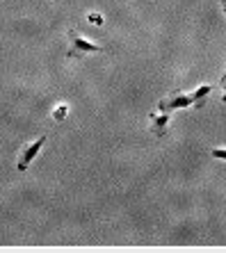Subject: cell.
I'll return each instance as SVG.
<instances>
[{"mask_svg":"<svg viewBox=\"0 0 226 253\" xmlns=\"http://www.w3.org/2000/svg\"><path fill=\"white\" fill-rule=\"evenodd\" d=\"M66 39H69V50H66V57L69 59H80V57L91 55V53H103L101 46H96L94 42L85 39V37L73 28L66 32Z\"/></svg>","mask_w":226,"mask_h":253,"instance_id":"1","label":"cell"},{"mask_svg":"<svg viewBox=\"0 0 226 253\" xmlns=\"http://www.w3.org/2000/svg\"><path fill=\"white\" fill-rule=\"evenodd\" d=\"M169 121H172V112H153L149 114V124H151V132L155 137H165L167 128H169Z\"/></svg>","mask_w":226,"mask_h":253,"instance_id":"4","label":"cell"},{"mask_svg":"<svg viewBox=\"0 0 226 253\" xmlns=\"http://www.w3.org/2000/svg\"><path fill=\"white\" fill-rule=\"evenodd\" d=\"M210 91H213V87H210V84H201L199 89H194V91H192V98H194V107H203V103H206V98H208Z\"/></svg>","mask_w":226,"mask_h":253,"instance_id":"5","label":"cell"},{"mask_svg":"<svg viewBox=\"0 0 226 253\" xmlns=\"http://www.w3.org/2000/svg\"><path fill=\"white\" fill-rule=\"evenodd\" d=\"M87 21H90V23H94V25H101L103 23V16H101V14H96V12H91V14H87Z\"/></svg>","mask_w":226,"mask_h":253,"instance_id":"7","label":"cell"},{"mask_svg":"<svg viewBox=\"0 0 226 253\" xmlns=\"http://www.w3.org/2000/svg\"><path fill=\"white\" fill-rule=\"evenodd\" d=\"M224 80H226V71H224V76H222V83H224Z\"/></svg>","mask_w":226,"mask_h":253,"instance_id":"10","label":"cell"},{"mask_svg":"<svg viewBox=\"0 0 226 253\" xmlns=\"http://www.w3.org/2000/svg\"><path fill=\"white\" fill-rule=\"evenodd\" d=\"M213 158H217V160H226V148H213Z\"/></svg>","mask_w":226,"mask_h":253,"instance_id":"8","label":"cell"},{"mask_svg":"<svg viewBox=\"0 0 226 253\" xmlns=\"http://www.w3.org/2000/svg\"><path fill=\"white\" fill-rule=\"evenodd\" d=\"M222 87H224V96H222V100H224V103H226V80H224V83H222Z\"/></svg>","mask_w":226,"mask_h":253,"instance_id":"9","label":"cell"},{"mask_svg":"<svg viewBox=\"0 0 226 253\" xmlns=\"http://www.w3.org/2000/svg\"><path fill=\"white\" fill-rule=\"evenodd\" d=\"M66 114H69V105H66V103H60V105L53 110V119H55V121H64Z\"/></svg>","mask_w":226,"mask_h":253,"instance_id":"6","label":"cell"},{"mask_svg":"<svg viewBox=\"0 0 226 253\" xmlns=\"http://www.w3.org/2000/svg\"><path fill=\"white\" fill-rule=\"evenodd\" d=\"M48 141V135H42L39 139H35L32 144H25L23 148H21V153H18V160H16V169L18 171H25L28 167H30V162L37 158V153L44 148V144Z\"/></svg>","mask_w":226,"mask_h":253,"instance_id":"3","label":"cell"},{"mask_svg":"<svg viewBox=\"0 0 226 253\" xmlns=\"http://www.w3.org/2000/svg\"><path fill=\"white\" fill-rule=\"evenodd\" d=\"M194 105V98H192V91H179V94H169L158 103V110L162 112H174V110H185V107Z\"/></svg>","mask_w":226,"mask_h":253,"instance_id":"2","label":"cell"}]
</instances>
